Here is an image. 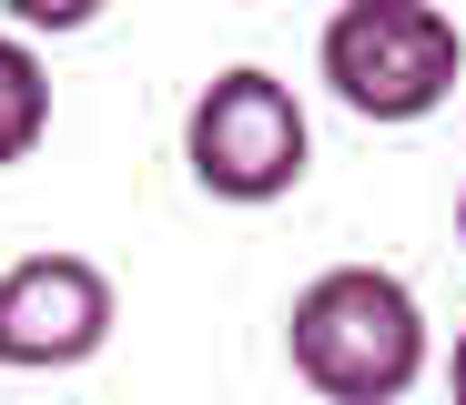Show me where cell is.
Wrapping results in <instances>:
<instances>
[{
  "instance_id": "7a4b0ae2",
  "label": "cell",
  "mask_w": 466,
  "mask_h": 405,
  "mask_svg": "<svg viewBox=\"0 0 466 405\" xmlns=\"http://www.w3.org/2000/svg\"><path fill=\"white\" fill-rule=\"evenodd\" d=\"M315 81L355 122H426L466 81V31L436 0H335L315 31Z\"/></svg>"
},
{
  "instance_id": "5b68a950",
  "label": "cell",
  "mask_w": 466,
  "mask_h": 405,
  "mask_svg": "<svg viewBox=\"0 0 466 405\" xmlns=\"http://www.w3.org/2000/svg\"><path fill=\"white\" fill-rule=\"evenodd\" d=\"M41 132H51V61H41V41L0 31V173L31 162Z\"/></svg>"
},
{
  "instance_id": "6da1fadb",
  "label": "cell",
  "mask_w": 466,
  "mask_h": 405,
  "mask_svg": "<svg viewBox=\"0 0 466 405\" xmlns=\"http://www.w3.org/2000/svg\"><path fill=\"white\" fill-rule=\"evenodd\" d=\"M284 365L315 385L325 405H396L426 385L436 335H426V304L406 274L385 264H325L284 304Z\"/></svg>"
},
{
  "instance_id": "52a82bcc",
  "label": "cell",
  "mask_w": 466,
  "mask_h": 405,
  "mask_svg": "<svg viewBox=\"0 0 466 405\" xmlns=\"http://www.w3.org/2000/svg\"><path fill=\"white\" fill-rule=\"evenodd\" d=\"M446 405H466V324H456V345H446Z\"/></svg>"
},
{
  "instance_id": "8992f818",
  "label": "cell",
  "mask_w": 466,
  "mask_h": 405,
  "mask_svg": "<svg viewBox=\"0 0 466 405\" xmlns=\"http://www.w3.org/2000/svg\"><path fill=\"white\" fill-rule=\"evenodd\" d=\"M112 11V0H0V31H21V41H71V31H92Z\"/></svg>"
},
{
  "instance_id": "277c9868",
  "label": "cell",
  "mask_w": 466,
  "mask_h": 405,
  "mask_svg": "<svg viewBox=\"0 0 466 405\" xmlns=\"http://www.w3.org/2000/svg\"><path fill=\"white\" fill-rule=\"evenodd\" d=\"M122 294L92 254H21L0 264V375H71L112 345Z\"/></svg>"
},
{
  "instance_id": "3957f363",
  "label": "cell",
  "mask_w": 466,
  "mask_h": 405,
  "mask_svg": "<svg viewBox=\"0 0 466 405\" xmlns=\"http://www.w3.org/2000/svg\"><path fill=\"white\" fill-rule=\"evenodd\" d=\"M183 173L213 203H233V213L284 203L304 173H315V122H304L294 81L264 71V61L213 71L203 92H193V112H183Z\"/></svg>"
},
{
  "instance_id": "ba28073f",
  "label": "cell",
  "mask_w": 466,
  "mask_h": 405,
  "mask_svg": "<svg viewBox=\"0 0 466 405\" xmlns=\"http://www.w3.org/2000/svg\"><path fill=\"white\" fill-rule=\"evenodd\" d=\"M456 243H466V193H456Z\"/></svg>"
}]
</instances>
